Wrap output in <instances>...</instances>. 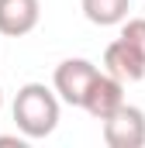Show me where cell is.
Segmentation results:
<instances>
[{
    "mask_svg": "<svg viewBox=\"0 0 145 148\" xmlns=\"http://www.w3.org/2000/svg\"><path fill=\"white\" fill-rule=\"evenodd\" d=\"M14 124L24 138H48L59 127V97L45 83H24L14 97Z\"/></svg>",
    "mask_w": 145,
    "mask_h": 148,
    "instance_id": "obj_1",
    "label": "cell"
},
{
    "mask_svg": "<svg viewBox=\"0 0 145 148\" xmlns=\"http://www.w3.org/2000/svg\"><path fill=\"white\" fill-rule=\"evenodd\" d=\"M100 124H104V141L110 148H142L145 145V110L128 103V100L110 117H104Z\"/></svg>",
    "mask_w": 145,
    "mask_h": 148,
    "instance_id": "obj_2",
    "label": "cell"
},
{
    "mask_svg": "<svg viewBox=\"0 0 145 148\" xmlns=\"http://www.w3.org/2000/svg\"><path fill=\"white\" fill-rule=\"evenodd\" d=\"M97 73H100V69H97L90 59H62V62L55 66V76H52V90H55V97H59L62 103L79 107Z\"/></svg>",
    "mask_w": 145,
    "mask_h": 148,
    "instance_id": "obj_3",
    "label": "cell"
},
{
    "mask_svg": "<svg viewBox=\"0 0 145 148\" xmlns=\"http://www.w3.org/2000/svg\"><path fill=\"white\" fill-rule=\"evenodd\" d=\"M104 73L121 83H138V79H145V55L128 38H114L104 48Z\"/></svg>",
    "mask_w": 145,
    "mask_h": 148,
    "instance_id": "obj_4",
    "label": "cell"
},
{
    "mask_svg": "<svg viewBox=\"0 0 145 148\" xmlns=\"http://www.w3.org/2000/svg\"><path fill=\"white\" fill-rule=\"evenodd\" d=\"M121 103H124V83L114 79V76H107V73H97L79 107L90 114L93 121H104V117H110Z\"/></svg>",
    "mask_w": 145,
    "mask_h": 148,
    "instance_id": "obj_5",
    "label": "cell"
},
{
    "mask_svg": "<svg viewBox=\"0 0 145 148\" xmlns=\"http://www.w3.org/2000/svg\"><path fill=\"white\" fill-rule=\"evenodd\" d=\"M41 3L38 0H0V35L3 38H24L38 28Z\"/></svg>",
    "mask_w": 145,
    "mask_h": 148,
    "instance_id": "obj_6",
    "label": "cell"
},
{
    "mask_svg": "<svg viewBox=\"0 0 145 148\" xmlns=\"http://www.w3.org/2000/svg\"><path fill=\"white\" fill-rule=\"evenodd\" d=\"M83 7V17L90 24H100V28H110V24H121L131 10V0H79Z\"/></svg>",
    "mask_w": 145,
    "mask_h": 148,
    "instance_id": "obj_7",
    "label": "cell"
},
{
    "mask_svg": "<svg viewBox=\"0 0 145 148\" xmlns=\"http://www.w3.org/2000/svg\"><path fill=\"white\" fill-rule=\"evenodd\" d=\"M121 24H124V28H121V38H128V41L145 55V17H131V21L124 17Z\"/></svg>",
    "mask_w": 145,
    "mask_h": 148,
    "instance_id": "obj_8",
    "label": "cell"
},
{
    "mask_svg": "<svg viewBox=\"0 0 145 148\" xmlns=\"http://www.w3.org/2000/svg\"><path fill=\"white\" fill-rule=\"evenodd\" d=\"M0 107H3V90H0Z\"/></svg>",
    "mask_w": 145,
    "mask_h": 148,
    "instance_id": "obj_9",
    "label": "cell"
}]
</instances>
